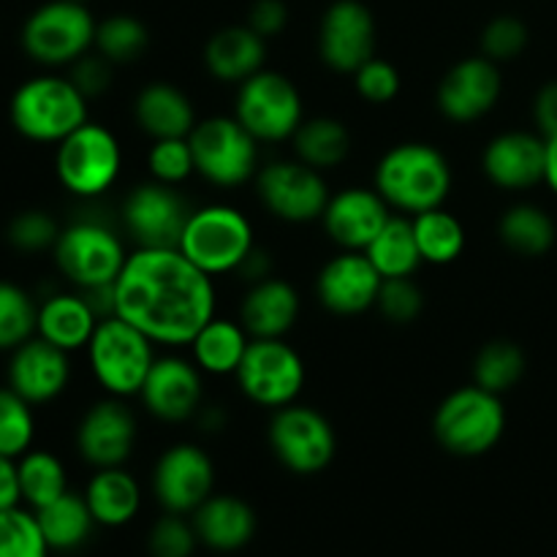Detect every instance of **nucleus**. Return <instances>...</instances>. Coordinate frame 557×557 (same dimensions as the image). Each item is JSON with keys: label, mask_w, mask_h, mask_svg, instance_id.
<instances>
[{"label": "nucleus", "mask_w": 557, "mask_h": 557, "mask_svg": "<svg viewBox=\"0 0 557 557\" xmlns=\"http://www.w3.org/2000/svg\"><path fill=\"white\" fill-rule=\"evenodd\" d=\"M215 308V277L177 248H134L114 281V315L145 332L156 346H190Z\"/></svg>", "instance_id": "1"}, {"label": "nucleus", "mask_w": 557, "mask_h": 557, "mask_svg": "<svg viewBox=\"0 0 557 557\" xmlns=\"http://www.w3.org/2000/svg\"><path fill=\"white\" fill-rule=\"evenodd\" d=\"M451 183L449 158L430 141H400L381 156L373 174V188L381 199L406 218L444 207Z\"/></svg>", "instance_id": "2"}, {"label": "nucleus", "mask_w": 557, "mask_h": 557, "mask_svg": "<svg viewBox=\"0 0 557 557\" xmlns=\"http://www.w3.org/2000/svg\"><path fill=\"white\" fill-rule=\"evenodd\" d=\"M87 98L63 74L44 71L14 90L9 101V120L16 134L36 145H60L79 125L90 120Z\"/></svg>", "instance_id": "3"}, {"label": "nucleus", "mask_w": 557, "mask_h": 557, "mask_svg": "<svg viewBox=\"0 0 557 557\" xmlns=\"http://www.w3.org/2000/svg\"><path fill=\"white\" fill-rule=\"evenodd\" d=\"M256 248L253 223L239 207L205 205L190 210L177 250L210 277L239 272Z\"/></svg>", "instance_id": "4"}, {"label": "nucleus", "mask_w": 557, "mask_h": 557, "mask_svg": "<svg viewBox=\"0 0 557 557\" xmlns=\"http://www.w3.org/2000/svg\"><path fill=\"white\" fill-rule=\"evenodd\" d=\"M506 433L504 397L482 386H460L438 403L433 435L455 457H482L500 444Z\"/></svg>", "instance_id": "5"}, {"label": "nucleus", "mask_w": 557, "mask_h": 557, "mask_svg": "<svg viewBox=\"0 0 557 557\" xmlns=\"http://www.w3.org/2000/svg\"><path fill=\"white\" fill-rule=\"evenodd\" d=\"M85 351L96 384L109 397H123V400L139 397L147 373L158 359L156 343L120 315H107L98 321Z\"/></svg>", "instance_id": "6"}, {"label": "nucleus", "mask_w": 557, "mask_h": 557, "mask_svg": "<svg viewBox=\"0 0 557 557\" xmlns=\"http://www.w3.org/2000/svg\"><path fill=\"white\" fill-rule=\"evenodd\" d=\"M52 256L58 272L76 292H90L112 286L131 253L125 250V239L109 223L98 218H76L63 226Z\"/></svg>", "instance_id": "7"}, {"label": "nucleus", "mask_w": 557, "mask_h": 557, "mask_svg": "<svg viewBox=\"0 0 557 557\" xmlns=\"http://www.w3.org/2000/svg\"><path fill=\"white\" fill-rule=\"evenodd\" d=\"M188 141L196 174L215 188H243L259 174V141L234 114L199 120Z\"/></svg>", "instance_id": "8"}, {"label": "nucleus", "mask_w": 557, "mask_h": 557, "mask_svg": "<svg viewBox=\"0 0 557 557\" xmlns=\"http://www.w3.org/2000/svg\"><path fill=\"white\" fill-rule=\"evenodd\" d=\"M96 16L87 3L49 0L30 11L20 33V44L27 58L41 69H69L96 44Z\"/></svg>", "instance_id": "9"}, {"label": "nucleus", "mask_w": 557, "mask_h": 557, "mask_svg": "<svg viewBox=\"0 0 557 557\" xmlns=\"http://www.w3.org/2000/svg\"><path fill=\"white\" fill-rule=\"evenodd\" d=\"M123 172L120 139L101 123L87 120L85 125L54 145V174L71 196L92 201L114 188Z\"/></svg>", "instance_id": "10"}, {"label": "nucleus", "mask_w": 557, "mask_h": 557, "mask_svg": "<svg viewBox=\"0 0 557 557\" xmlns=\"http://www.w3.org/2000/svg\"><path fill=\"white\" fill-rule=\"evenodd\" d=\"M234 117L253 134L259 145L292 141L305 123V101L299 87L281 71L261 69L234 96Z\"/></svg>", "instance_id": "11"}, {"label": "nucleus", "mask_w": 557, "mask_h": 557, "mask_svg": "<svg viewBox=\"0 0 557 557\" xmlns=\"http://www.w3.org/2000/svg\"><path fill=\"white\" fill-rule=\"evenodd\" d=\"M234 381L253 406L277 411L299 400L308 381V368L286 337H267L250 341Z\"/></svg>", "instance_id": "12"}, {"label": "nucleus", "mask_w": 557, "mask_h": 557, "mask_svg": "<svg viewBox=\"0 0 557 557\" xmlns=\"http://www.w3.org/2000/svg\"><path fill=\"white\" fill-rule=\"evenodd\" d=\"M267 438L275 460L297 476H315L335 460V428L324 413L299 400L272 411Z\"/></svg>", "instance_id": "13"}, {"label": "nucleus", "mask_w": 557, "mask_h": 557, "mask_svg": "<svg viewBox=\"0 0 557 557\" xmlns=\"http://www.w3.org/2000/svg\"><path fill=\"white\" fill-rule=\"evenodd\" d=\"M253 183L264 210L286 223L321 221L332 196L324 172L299 158L264 163Z\"/></svg>", "instance_id": "14"}, {"label": "nucleus", "mask_w": 557, "mask_h": 557, "mask_svg": "<svg viewBox=\"0 0 557 557\" xmlns=\"http://www.w3.org/2000/svg\"><path fill=\"white\" fill-rule=\"evenodd\" d=\"M188 215L190 207L180 190L156 180L134 185L120 210L125 237L136 248H177Z\"/></svg>", "instance_id": "15"}, {"label": "nucleus", "mask_w": 557, "mask_h": 557, "mask_svg": "<svg viewBox=\"0 0 557 557\" xmlns=\"http://www.w3.org/2000/svg\"><path fill=\"white\" fill-rule=\"evenodd\" d=\"M215 493V462L201 446L174 444L152 468V495L169 515L190 517Z\"/></svg>", "instance_id": "16"}, {"label": "nucleus", "mask_w": 557, "mask_h": 557, "mask_svg": "<svg viewBox=\"0 0 557 557\" xmlns=\"http://www.w3.org/2000/svg\"><path fill=\"white\" fill-rule=\"evenodd\" d=\"M136 424L134 411L123 397H103L92 403L85 411V417L76 424L74 444L82 460L92 468H120L131 460L136 446Z\"/></svg>", "instance_id": "17"}, {"label": "nucleus", "mask_w": 557, "mask_h": 557, "mask_svg": "<svg viewBox=\"0 0 557 557\" xmlns=\"http://www.w3.org/2000/svg\"><path fill=\"white\" fill-rule=\"evenodd\" d=\"M500 92H504L500 65L484 54H473L462 58L441 76L435 103L449 123L466 125L493 112L500 101Z\"/></svg>", "instance_id": "18"}, {"label": "nucleus", "mask_w": 557, "mask_h": 557, "mask_svg": "<svg viewBox=\"0 0 557 557\" xmlns=\"http://www.w3.org/2000/svg\"><path fill=\"white\" fill-rule=\"evenodd\" d=\"M319 58L335 74H354L375 58V16L362 0H335L319 25Z\"/></svg>", "instance_id": "19"}, {"label": "nucleus", "mask_w": 557, "mask_h": 557, "mask_svg": "<svg viewBox=\"0 0 557 557\" xmlns=\"http://www.w3.org/2000/svg\"><path fill=\"white\" fill-rule=\"evenodd\" d=\"M194 359L163 354L152 362L139 400L147 411L166 424H183L199 417L205 400V379Z\"/></svg>", "instance_id": "20"}, {"label": "nucleus", "mask_w": 557, "mask_h": 557, "mask_svg": "<svg viewBox=\"0 0 557 557\" xmlns=\"http://www.w3.org/2000/svg\"><path fill=\"white\" fill-rule=\"evenodd\" d=\"M381 272L364 250H341L315 275V299L332 315H362L375 308Z\"/></svg>", "instance_id": "21"}, {"label": "nucleus", "mask_w": 557, "mask_h": 557, "mask_svg": "<svg viewBox=\"0 0 557 557\" xmlns=\"http://www.w3.org/2000/svg\"><path fill=\"white\" fill-rule=\"evenodd\" d=\"M547 139L539 131H504L493 136L482 152V172L495 188L531 190L544 183Z\"/></svg>", "instance_id": "22"}, {"label": "nucleus", "mask_w": 557, "mask_h": 557, "mask_svg": "<svg viewBox=\"0 0 557 557\" xmlns=\"http://www.w3.org/2000/svg\"><path fill=\"white\" fill-rule=\"evenodd\" d=\"M71 354L60 351L58 346L44 337H30L16 346L9 357L5 381L20 397L30 406H47L58 400L71 381Z\"/></svg>", "instance_id": "23"}, {"label": "nucleus", "mask_w": 557, "mask_h": 557, "mask_svg": "<svg viewBox=\"0 0 557 557\" xmlns=\"http://www.w3.org/2000/svg\"><path fill=\"white\" fill-rule=\"evenodd\" d=\"M392 215L395 212L381 199L379 190L354 185L330 196L321 226L341 250H364Z\"/></svg>", "instance_id": "24"}, {"label": "nucleus", "mask_w": 557, "mask_h": 557, "mask_svg": "<svg viewBox=\"0 0 557 557\" xmlns=\"http://www.w3.org/2000/svg\"><path fill=\"white\" fill-rule=\"evenodd\" d=\"M299 310L302 299L297 288L283 277L270 275L259 283H250L248 294L239 302V324L253 341L286 337L299 321Z\"/></svg>", "instance_id": "25"}, {"label": "nucleus", "mask_w": 557, "mask_h": 557, "mask_svg": "<svg viewBox=\"0 0 557 557\" xmlns=\"http://www.w3.org/2000/svg\"><path fill=\"white\" fill-rule=\"evenodd\" d=\"M267 63V38L248 25H228L205 44V69L223 85H243Z\"/></svg>", "instance_id": "26"}, {"label": "nucleus", "mask_w": 557, "mask_h": 557, "mask_svg": "<svg viewBox=\"0 0 557 557\" xmlns=\"http://www.w3.org/2000/svg\"><path fill=\"white\" fill-rule=\"evenodd\" d=\"M194 528L199 544L215 553H237L248 547L256 536V511L237 495L212 493L199 509L194 511Z\"/></svg>", "instance_id": "27"}, {"label": "nucleus", "mask_w": 557, "mask_h": 557, "mask_svg": "<svg viewBox=\"0 0 557 557\" xmlns=\"http://www.w3.org/2000/svg\"><path fill=\"white\" fill-rule=\"evenodd\" d=\"M98 313L82 292H54L38 302L36 335L60 351H85L98 326Z\"/></svg>", "instance_id": "28"}, {"label": "nucleus", "mask_w": 557, "mask_h": 557, "mask_svg": "<svg viewBox=\"0 0 557 557\" xmlns=\"http://www.w3.org/2000/svg\"><path fill=\"white\" fill-rule=\"evenodd\" d=\"M134 120L152 141L190 136L199 123L190 96L172 82H150L141 87L134 101Z\"/></svg>", "instance_id": "29"}, {"label": "nucleus", "mask_w": 557, "mask_h": 557, "mask_svg": "<svg viewBox=\"0 0 557 557\" xmlns=\"http://www.w3.org/2000/svg\"><path fill=\"white\" fill-rule=\"evenodd\" d=\"M253 337L245 332L239 319H221L212 315L190 343V359L205 375H234L243 364L245 351H248Z\"/></svg>", "instance_id": "30"}, {"label": "nucleus", "mask_w": 557, "mask_h": 557, "mask_svg": "<svg viewBox=\"0 0 557 557\" xmlns=\"http://www.w3.org/2000/svg\"><path fill=\"white\" fill-rule=\"evenodd\" d=\"M85 500L101 528H123L139 515L141 487L125 466L101 468L85 487Z\"/></svg>", "instance_id": "31"}, {"label": "nucleus", "mask_w": 557, "mask_h": 557, "mask_svg": "<svg viewBox=\"0 0 557 557\" xmlns=\"http://www.w3.org/2000/svg\"><path fill=\"white\" fill-rule=\"evenodd\" d=\"M36 520L52 553H76L90 542L92 531L98 528L85 495L71 493V490L49 506L38 509Z\"/></svg>", "instance_id": "32"}, {"label": "nucleus", "mask_w": 557, "mask_h": 557, "mask_svg": "<svg viewBox=\"0 0 557 557\" xmlns=\"http://www.w3.org/2000/svg\"><path fill=\"white\" fill-rule=\"evenodd\" d=\"M292 145L294 158L319 172H332L351 156V131L337 117H305Z\"/></svg>", "instance_id": "33"}, {"label": "nucleus", "mask_w": 557, "mask_h": 557, "mask_svg": "<svg viewBox=\"0 0 557 557\" xmlns=\"http://www.w3.org/2000/svg\"><path fill=\"white\" fill-rule=\"evenodd\" d=\"M498 237L506 250L525 259H539L549 253L557 239V226L544 207L520 201L511 205L498 221Z\"/></svg>", "instance_id": "34"}, {"label": "nucleus", "mask_w": 557, "mask_h": 557, "mask_svg": "<svg viewBox=\"0 0 557 557\" xmlns=\"http://www.w3.org/2000/svg\"><path fill=\"white\" fill-rule=\"evenodd\" d=\"M364 253L381 272V277H411L424 264L422 256H419L417 237H413L411 218L397 215V212L375 234Z\"/></svg>", "instance_id": "35"}, {"label": "nucleus", "mask_w": 557, "mask_h": 557, "mask_svg": "<svg viewBox=\"0 0 557 557\" xmlns=\"http://www.w3.org/2000/svg\"><path fill=\"white\" fill-rule=\"evenodd\" d=\"M411 223L413 237H417L419 245V256H422L424 264H455L462 256V250H466V226L446 207L419 212V215L411 218Z\"/></svg>", "instance_id": "36"}, {"label": "nucleus", "mask_w": 557, "mask_h": 557, "mask_svg": "<svg viewBox=\"0 0 557 557\" xmlns=\"http://www.w3.org/2000/svg\"><path fill=\"white\" fill-rule=\"evenodd\" d=\"M20 468V490L22 504L30 506L33 511L44 509L60 495L69 493V473H65L63 460L47 449H30L16 460Z\"/></svg>", "instance_id": "37"}, {"label": "nucleus", "mask_w": 557, "mask_h": 557, "mask_svg": "<svg viewBox=\"0 0 557 557\" xmlns=\"http://www.w3.org/2000/svg\"><path fill=\"white\" fill-rule=\"evenodd\" d=\"M528 368L525 351L515 341H490L473 359V384L504 397L522 381Z\"/></svg>", "instance_id": "38"}, {"label": "nucleus", "mask_w": 557, "mask_h": 557, "mask_svg": "<svg viewBox=\"0 0 557 557\" xmlns=\"http://www.w3.org/2000/svg\"><path fill=\"white\" fill-rule=\"evenodd\" d=\"M98 54L117 65H131L136 60L145 58L150 49V30L145 22L134 14H112L96 25V44H92Z\"/></svg>", "instance_id": "39"}, {"label": "nucleus", "mask_w": 557, "mask_h": 557, "mask_svg": "<svg viewBox=\"0 0 557 557\" xmlns=\"http://www.w3.org/2000/svg\"><path fill=\"white\" fill-rule=\"evenodd\" d=\"M38 302L27 288L11 281H0V351H14L25 341L36 337Z\"/></svg>", "instance_id": "40"}, {"label": "nucleus", "mask_w": 557, "mask_h": 557, "mask_svg": "<svg viewBox=\"0 0 557 557\" xmlns=\"http://www.w3.org/2000/svg\"><path fill=\"white\" fill-rule=\"evenodd\" d=\"M36 441V413L9 384L0 386V455L20 460Z\"/></svg>", "instance_id": "41"}, {"label": "nucleus", "mask_w": 557, "mask_h": 557, "mask_svg": "<svg viewBox=\"0 0 557 557\" xmlns=\"http://www.w3.org/2000/svg\"><path fill=\"white\" fill-rule=\"evenodd\" d=\"M49 544L33 509L0 511V557H49Z\"/></svg>", "instance_id": "42"}, {"label": "nucleus", "mask_w": 557, "mask_h": 557, "mask_svg": "<svg viewBox=\"0 0 557 557\" xmlns=\"http://www.w3.org/2000/svg\"><path fill=\"white\" fill-rule=\"evenodd\" d=\"M147 172L150 180L163 185H183L196 174L194 152H190L188 136H177V139H156L147 150Z\"/></svg>", "instance_id": "43"}, {"label": "nucleus", "mask_w": 557, "mask_h": 557, "mask_svg": "<svg viewBox=\"0 0 557 557\" xmlns=\"http://www.w3.org/2000/svg\"><path fill=\"white\" fill-rule=\"evenodd\" d=\"M60 232H63V226L54 221V215L33 207V210H22L11 218L9 226H5V239L20 253H41V250L54 248Z\"/></svg>", "instance_id": "44"}, {"label": "nucleus", "mask_w": 557, "mask_h": 557, "mask_svg": "<svg viewBox=\"0 0 557 557\" xmlns=\"http://www.w3.org/2000/svg\"><path fill=\"white\" fill-rule=\"evenodd\" d=\"M531 33L520 16L500 14L490 20L482 30V54L493 63H511L528 49Z\"/></svg>", "instance_id": "45"}, {"label": "nucleus", "mask_w": 557, "mask_h": 557, "mask_svg": "<svg viewBox=\"0 0 557 557\" xmlns=\"http://www.w3.org/2000/svg\"><path fill=\"white\" fill-rule=\"evenodd\" d=\"M375 310L389 324H413L424 310V294L411 277H384L379 299H375Z\"/></svg>", "instance_id": "46"}, {"label": "nucleus", "mask_w": 557, "mask_h": 557, "mask_svg": "<svg viewBox=\"0 0 557 557\" xmlns=\"http://www.w3.org/2000/svg\"><path fill=\"white\" fill-rule=\"evenodd\" d=\"M196 547H199V536H196L194 522L185 520L183 515H169V511H163L147 536V549L152 557H190Z\"/></svg>", "instance_id": "47"}, {"label": "nucleus", "mask_w": 557, "mask_h": 557, "mask_svg": "<svg viewBox=\"0 0 557 557\" xmlns=\"http://www.w3.org/2000/svg\"><path fill=\"white\" fill-rule=\"evenodd\" d=\"M354 87H357V96L362 101L375 103V107H384V103H392L397 96H400V71L384 58H370L368 63L359 65L354 71Z\"/></svg>", "instance_id": "48"}, {"label": "nucleus", "mask_w": 557, "mask_h": 557, "mask_svg": "<svg viewBox=\"0 0 557 557\" xmlns=\"http://www.w3.org/2000/svg\"><path fill=\"white\" fill-rule=\"evenodd\" d=\"M112 76H114V65L109 63L103 54H98L96 49L87 52L85 58H79L76 63L69 65V79L79 87L82 96L90 101V98L103 96V92L112 87Z\"/></svg>", "instance_id": "49"}, {"label": "nucleus", "mask_w": 557, "mask_h": 557, "mask_svg": "<svg viewBox=\"0 0 557 557\" xmlns=\"http://www.w3.org/2000/svg\"><path fill=\"white\" fill-rule=\"evenodd\" d=\"M248 27H253L261 38H275L286 30L288 25V9L283 0H256L248 11Z\"/></svg>", "instance_id": "50"}, {"label": "nucleus", "mask_w": 557, "mask_h": 557, "mask_svg": "<svg viewBox=\"0 0 557 557\" xmlns=\"http://www.w3.org/2000/svg\"><path fill=\"white\" fill-rule=\"evenodd\" d=\"M533 123L544 139L557 136V79L547 82L533 98Z\"/></svg>", "instance_id": "51"}, {"label": "nucleus", "mask_w": 557, "mask_h": 557, "mask_svg": "<svg viewBox=\"0 0 557 557\" xmlns=\"http://www.w3.org/2000/svg\"><path fill=\"white\" fill-rule=\"evenodd\" d=\"M22 504L20 490V468L14 457L0 455V511L16 509Z\"/></svg>", "instance_id": "52"}, {"label": "nucleus", "mask_w": 557, "mask_h": 557, "mask_svg": "<svg viewBox=\"0 0 557 557\" xmlns=\"http://www.w3.org/2000/svg\"><path fill=\"white\" fill-rule=\"evenodd\" d=\"M239 275L245 277L248 283H259L264 281V277L272 275V261H270V253L261 248H253V253L245 259V264L239 267Z\"/></svg>", "instance_id": "53"}, {"label": "nucleus", "mask_w": 557, "mask_h": 557, "mask_svg": "<svg viewBox=\"0 0 557 557\" xmlns=\"http://www.w3.org/2000/svg\"><path fill=\"white\" fill-rule=\"evenodd\" d=\"M544 185L557 196V136L547 139V166H544Z\"/></svg>", "instance_id": "54"}, {"label": "nucleus", "mask_w": 557, "mask_h": 557, "mask_svg": "<svg viewBox=\"0 0 557 557\" xmlns=\"http://www.w3.org/2000/svg\"><path fill=\"white\" fill-rule=\"evenodd\" d=\"M74 3H87V0H74Z\"/></svg>", "instance_id": "55"}]
</instances>
